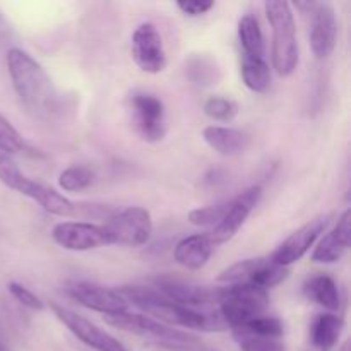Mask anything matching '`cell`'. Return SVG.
<instances>
[{"instance_id":"cell-12","label":"cell","mask_w":351,"mask_h":351,"mask_svg":"<svg viewBox=\"0 0 351 351\" xmlns=\"http://www.w3.org/2000/svg\"><path fill=\"white\" fill-rule=\"evenodd\" d=\"M154 290L163 293L175 304L194 308V311L213 307V305L218 307L223 295H225V288L202 287L194 281L178 280V278L171 276L154 278Z\"/></svg>"},{"instance_id":"cell-31","label":"cell","mask_w":351,"mask_h":351,"mask_svg":"<svg viewBox=\"0 0 351 351\" xmlns=\"http://www.w3.org/2000/svg\"><path fill=\"white\" fill-rule=\"evenodd\" d=\"M226 204H228V201L218 202V204H213V206H204V208L192 209V211L187 215V219L194 226L213 228V226L218 225V221L223 218V215H225Z\"/></svg>"},{"instance_id":"cell-19","label":"cell","mask_w":351,"mask_h":351,"mask_svg":"<svg viewBox=\"0 0 351 351\" xmlns=\"http://www.w3.org/2000/svg\"><path fill=\"white\" fill-rule=\"evenodd\" d=\"M215 245L206 233H195L182 239L173 249V259L189 271H199L209 263Z\"/></svg>"},{"instance_id":"cell-15","label":"cell","mask_w":351,"mask_h":351,"mask_svg":"<svg viewBox=\"0 0 351 351\" xmlns=\"http://www.w3.org/2000/svg\"><path fill=\"white\" fill-rule=\"evenodd\" d=\"M130 53L137 67L146 74H160L167 69L168 57L163 38L153 23H143L134 29Z\"/></svg>"},{"instance_id":"cell-6","label":"cell","mask_w":351,"mask_h":351,"mask_svg":"<svg viewBox=\"0 0 351 351\" xmlns=\"http://www.w3.org/2000/svg\"><path fill=\"white\" fill-rule=\"evenodd\" d=\"M267 307L269 291L254 287H225V295L218 305V314L226 328L237 329L266 314Z\"/></svg>"},{"instance_id":"cell-7","label":"cell","mask_w":351,"mask_h":351,"mask_svg":"<svg viewBox=\"0 0 351 351\" xmlns=\"http://www.w3.org/2000/svg\"><path fill=\"white\" fill-rule=\"evenodd\" d=\"M110 245L137 247L146 245L153 235V218L146 208L130 206L122 211L112 213L103 223Z\"/></svg>"},{"instance_id":"cell-1","label":"cell","mask_w":351,"mask_h":351,"mask_svg":"<svg viewBox=\"0 0 351 351\" xmlns=\"http://www.w3.org/2000/svg\"><path fill=\"white\" fill-rule=\"evenodd\" d=\"M117 291L122 295L127 304L139 308L144 315L165 326H170V328H184L209 332H219L228 329L225 322L221 321V317H219L218 308L215 312L194 311V308L175 304V302H171L170 298H167L154 288L139 287V285L120 287Z\"/></svg>"},{"instance_id":"cell-35","label":"cell","mask_w":351,"mask_h":351,"mask_svg":"<svg viewBox=\"0 0 351 351\" xmlns=\"http://www.w3.org/2000/svg\"><path fill=\"white\" fill-rule=\"evenodd\" d=\"M339 351H350V341H345V345L341 346V350Z\"/></svg>"},{"instance_id":"cell-17","label":"cell","mask_w":351,"mask_h":351,"mask_svg":"<svg viewBox=\"0 0 351 351\" xmlns=\"http://www.w3.org/2000/svg\"><path fill=\"white\" fill-rule=\"evenodd\" d=\"M328 225L329 216H317V218L311 219L298 230H295L290 237H287L278 245V249L271 254L269 259L276 263L278 266L283 267H290L291 264L298 263L314 247V243L321 239Z\"/></svg>"},{"instance_id":"cell-34","label":"cell","mask_w":351,"mask_h":351,"mask_svg":"<svg viewBox=\"0 0 351 351\" xmlns=\"http://www.w3.org/2000/svg\"><path fill=\"white\" fill-rule=\"evenodd\" d=\"M177 9L189 17L206 16L211 9H215V2H206V0H180L177 2Z\"/></svg>"},{"instance_id":"cell-21","label":"cell","mask_w":351,"mask_h":351,"mask_svg":"<svg viewBox=\"0 0 351 351\" xmlns=\"http://www.w3.org/2000/svg\"><path fill=\"white\" fill-rule=\"evenodd\" d=\"M304 295L308 300L314 302L324 311L331 312V314H335L341 307V295H339L338 283L331 276L319 274V276L311 278L304 285Z\"/></svg>"},{"instance_id":"cell-8","label":"cell","mask_w":351,"mask_h":351,"mask_svg":"<svg viewBox=\"0 0 351 351\" xmlns=\"http://www.w3.org/2000/svg\"><path fill=\"white\" fill-rule=\"evenodd\" d=\"M297 9H305L311 19L308 43L315 58L324 60L332 55L338 41V19L331 2H298Z\"/></svg>"},{"instance_id":"cell-9","label":"cell","mask_w":351,"mask_h":351,"mask_svg":"<svg viewBox=\"0 0 351 351\" xmlns=\"http://www.w3.org/2000/svg\"><path fill=\"white\" fill-rule=\"evenodd\" d=\"M17 194L24 195V197L33 199L34 202L41 206L48 215L58 216V218H101L103 213L99 211V206H86L77 204V202L71 201L67 195L62 192L55 191L53 187L41 184V182L33 180V178L26 177L17 189Z\"/></svg>"},{"instance_id":"cell-25","label":"cell","mask_w":351,"mask_h":351,"mask_svg":"<svg viewBox=\"0 0 351 351\" xmlns=\"http://www.w3.org/2000/svg\"><path fill=\"white\" fill-rule=\"evenodd\" d=\"M185 72H187V77L191 79L192 84L201 86V88L218 84V81L221 79L219 65L208 55H192L185 64Z\"/></svg>"},{"instance_id":"cell-20","label":"cell","mask_w":351,"mask_h":351,"mask_svg":"<svg viewBox=\"0 0 351 351\" xmlns=\"http://www.w3.org/2000/svg\"><path fill=\"white\" fill-rule=\"evenodd\" d=\"M202 139L215 153L228 158L245 153L250 144V137L245 132L225 125H208L202 130Z\"/></svg>"},{"instance_id":"cell-5","label":"cell","mask_w":351,"mask_h":351,"mask_svg":"<svg viewBox=\"0 0 351 351\" xmlns=\"http://www.w3.org/2000/svg\"><path fill=\"white\" fill-rule=\"evenodd\" d=\"M290 276V267L278 266L269 257L243 259L232 264L218 274V281L225 287H254L269 291Z\"/></svg>"},{"instance_id":"cell-26","label":"cell","mask_w":351,"mask_h":351,"mask_svg":"<svg viewBox=\"0 0 351 351\" xmlns=\"http://www.w3.org/2000/svg\"><path fill=\"white\" fill-rule=\"evenodd\" d=\"M95 182V171L82 165H72V167L65 168L60 175H58V185L64 192H81L91 187Z\"/></svg>"},{"instance_id":"cell-27","label":"cell","mask_w":351,"mask_h":351,"mask_svg":"<svg viewBox=\"0 0 351 351\" xmlns=\"http://www.w3.org/2000/svg\"><path fill=\"white\" fill-rule=\"evenodd\" d=\"M232 335L242 351H287L283 339L252 335L243 329H233Z\"/></svg>"},{"instance_id":"cell-23","label":"cell","mask_w":351,"mask_h":351,"mask_svg":"<svg viewBox=\"0 0 351 351\" xmlns=\"http://www.w3.org/2000/svg\"><path fill=\"white\" fill-rule=\"evenodd\" d=\"M237 34H239V43L242 47L243 55L266 58V43H264L263 27H261L256 16L245 14V16L240 17Z\"/></svg>"},{"instance_id":"cell-30","label":"cell","mask_w":351,"mask_h":351,"mask_svg":"<svg viewBox=\"0 0 351 351\" xmlns=\"http://www.w3.org/2000/svg\"><path fill=\"white\" fill-rule=\"evenodd\" d=\"M24 149V141L19 130L10 123L9 119L0 113V154H16Z\"/></svg>"},{"instance_id":"cell-28","label":"cell","mask_w":351,"mask_h":351,"mask_svg":"<svg viewBox=\"0 0 351 351\" xmlns=\"http://www.w3.org/2000/svg\"><path fill=\"white\" fill-rule=\"evenodd\" d=\"M204 113L213 122L230 123L239 115V105L225 96H211L204 103Z\"/></svg>"},{"instance_id":"cell-3","label":"cell","mask_w":351,"mask_h":351,"mask_svg":"<svg viewBox=\"0 0 351 351\" xmlns=\"http://www.w3.org/2000/svg\"><path fill=\"white\" fill-rule=\"evenodd\" d=\"M264 12L273 31V69L280 77H288L293 74L300 60L293 9L290 2L285 0H266Z\"/></svg>"},{"instance_id":"cell-29","label":"cell","mask_w":351,"mask_h":351,"mask_svg":"<svg viewBox=\"0 0 351 351\" xmlns=\"http://www.w3.org/2000/svg\"><path fill=\"white\" fill-rule=\"evenodd\" d=\"M237 329H243V331H249L252 335L266 336V338H276L283 339L285 336V324L280 317H274V315H259V317L252 319L250 322H247L245 326ZM233 331V329H232Z\"/></svg>"},{"instance_id":"cell-32","label":"cell","mask_w":351,"mask_h":351,"mask_svg":"<svg viewBox=\"0 0 351 351\" xmlns=\"http://www.w3.org/2000/svg\"><path fill=\"white\" fill-rule=\"evenodd\" d=\"M24 178H26V175L21 171V168L17 167L16 161L10 156L0 154V182H2L7 189L17 192V189L21 187Z\"/></svg>"},{"instance_id":"cell-13","label":"cell","mask_w":351,"mask_h":351,"mask_svg":"<svg viewBox=\"0 0 351 351\" xmlns=\"http://www.w3.org/2000/svg\"><path fill=\"white\" fill-rule=\"evenodd\" d=\"M50 308L55 317L88 348L95 351H127L119 339L113 338L110 332L96 326L95 322L86 319L84 315H79L77 312L71 311L57 302H50Z\"/></svg>"},{"instance_id":"cell-22","label":"cell","mask_w":351,"mask_h":351,"mask_svg":"<svg viewBox=\"0 0 351 351\" xmlns=\"http://www.w3.org/2000/svg\"><path fill=\"white\" fill-rule=\"evenodd\" d=\"M345 329V319L338 314H321L311 326V341L315 348L326 351L335 348Z\"/></svg>"},{"instance_id":"cell-24","label":"cell","mask_w":351,"mask_h":351,"mask_svg":"<svg viewBox=\"0 0 351 351\" xmlns=\"http://www.w3.org/2000/svg\"><path fill=\"white\" fill-rule=\"evenodd\" d=\"M240 74L242 81L250 91L266 93L271 86V67L266 58L263 57H247L242 55L240 64Z\"/></svg>"},{"instance_id":"cell-33","label":"cell","mask_w":351,"mask_h":351,"mask_svg":"<svg viewBox=\"0 0 351 351\" xmlns=\"http://www.w3.org/2000/svg\"><path fill=\"white\" fill-rule=\"evenodd\" d=\"M7 290H9V293L12 295V297L16 298L23 307L29 308V311L33 312L45 311V302L41 300L36 293H33L29 288L24 287V285L16 283V281H10V283L7 285Z\"/></svg>"},{"instance_id":"cell-10","label":"cell","mask_w":351,"mask_h":351,"mask_svg":"<svg viewBox=\"0 0 351 351\" xmlns=\"http://www.w3.org/2000/svg\"><path fill=\"white\" fill-rule=\"evenodd\" d=\"M129 110L132 123L141 139L146 143H161L167 136L168 123L165 105L153 93H132L129 98Z\"/></svg>"},{"instance_id":"cell-2","label":"cell","mask_w":351,"mask_h":351,"mask_svg":"<svg viewBox=\"0 0 351 351\" xmlns=\"http://www.w3.org/2000/svg\"><path fill=\"white\" fill-rule=\"evenodd\" d=\"M7 71L12 81L19 101L29 112L43 115L55 110L53 82L43 69V65L21 48H10L7 51Z\"/></svg>"},{"instance_id":"cell-4","label":"cell","mask_w":351,"mask_h":351,"mask_svg":"<svg viewBox=\"0 0 351 351\" xmlns=\"http://www.w3.org/2000/svg\"><path fill=\"white\" fill-rule=\"evenodd\" d=\"M105 321L112 328L120 329L123 332H130V335L141 336V338H147L154 345L171 351H189L197 348L199 345V339L189 335V332L161 324V322L154 321V319L147 317L144 314H130V312H125V314L105 317Z\"/></svg>"},{"instance_id":"cell-18","label":"cell","mask_w":351,"mask_h":351,"mask_svg":"<svg viewBox=\"0 0 351 351\" xmlns=\"http://www.w3.org/2000/svg\"><path fill=\"white\" fill-rule=\"evenodd\" d=\"M350 219L351 211L345 209L341 216L338 218L336 225L332 230H329L319 243L315 245L314 252H312L311 259L317 264H336L346 256L350 249V239H351V230H350Z\"/></svg>"},{"instance_id":"cell-11","label":"cell","mask_w":351,"mask_h":351,"mask_svg":"<svg viewBox=\"0 0 351 351\" xmlns=\"http://www.w3.org/2000/svg\"><path fill=\"white\" fill-rule=\"evenodd\" d=\"M263 187L261 185H252V187L245 189L243 192H240L237 197H233L232 201H228L225 209V215L219 219L218 225L213 226L206 235L209 237L211 243L215 247L223 245V243H228L237 233L240 232L245 221L249 219V216L252 215L254 209L259 206L261 199H263Z\"/></svg>"},{"instance_id":"cell-16","label":"cell","mask_w":351,"mask_h":351,"mask_svg":"<svg viewBox=\"0 0 351 351\" xmlns=\"http://www.w3.org/2000/svg\"><path fill=\"white\" fill-rule=\"evenodd\" d=\"M51 239L64 250L88 252L110 245L103 225L91 221H60L51 228Z\"/></svg>"},{"instance_id":"cell-14","label":"cell","mask_w":351,"mask_h":351,"mask_svg":"<svg viewBox=\"0 0 351 351\" xmlns=\"http://www.w3.org/2000/svg\"><path fill=\"white\" fill-rule=\"evenodd\" d=\"M65 293L84 308L103 314L105 317L129 312V304L119 291L91 281H69L65 285Z\"/></svg>"}]
</instances>
